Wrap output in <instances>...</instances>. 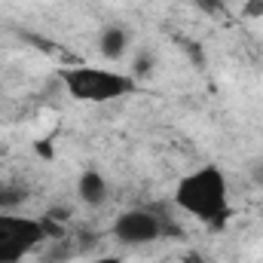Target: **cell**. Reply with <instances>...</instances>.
<instances>
[{
	"instance_id": "obj_4",
	"label": "cell",
	"mask_w": 263,
	"mask_h": 263,
	"mask_svg": "<svg viewBox=\"0 0 263 263\" xmlns=\"http://www.w3.org/2000/svg\"><path fill=\"white\" fill-rule=\"evenodd\" d=\"M162 236V223L156 214L150 211H141V208H132L123 211L117 220H114V239L126 248H141V245H150Z\"/></svg>"
},
{
	"instance_id": "obj_1",
	"label": "cell",
	"mask_w": 263,
	"mask_h": 263,
	"mask_svg": "<svg viewBox=\"0 0 263 263\" xmlns=\"http://www.w3.org/2000/svg\"><path fill=\"white\" fill-rule=\"evenodd\" d=\"M175 202L181 211H187L196 220H205V223L223 220L230 211L227 175L217 165H202L196 172H190L187 178H181V184L175 190Z\"/></svg>"
},
{
	"instance_id": "obj_8",
	"label": "cell",
	"mask_w": 263,
	"mask_h": 263,
	"mask_svg": "<svg viewBox=\"0 0 263 263\" xmlns=\"http://www.w3.org/2000/svg\"><path fill=\"white\" fill-rule=\"evenodd\" d=\"M199 6H202V9H208V12H214V9H220V3H223V0H196Z\"/></svg>"
},
{
	"instance_id": "obj_2",
	"label": "cell",
	"mask_w": 263,
	"mask_h": 263,
	"mask_svg": "<svg viewBox=\"0 0 263 263\" xmlns=\"http://www.w3.org/2000/svg\"><path fill=\"white\" fill-rule=\"evenodd\" d=\"M65 89L70 98L77 101H89V104H107V101H120L135 92V77L110 70V67H95V65H80L62 73Z\"/></svg>"
},
{
	"instance_id": "obj_5",
	"label": "cell",
	"mask_w": 263,
	"mask_h": 263,
	"mask_svg": "<svg viewBox=\"0 0 263 263\" xmlns=\"http://www.w3.org/2000/svg\"><path fill=\"white\" fill-rule=\"evenodd\" d=\"M77 193L86 205H101L107 199V181L98 172H83L77 181Z\"/></svg>"
},
{
	"instance_id": "obj_9",
	"label": "cell",
	"mask_w": 263,
	"mask_h": 263,
	"mask_svg": "<svg viewBox=\"0 0 263 263\" xmlns=\"http://www.w3.org/2000/svg\"><path fill=\"white\" fill-rule=\"evenodd\" d=\"M251 178H254V184H257V187H263V162H257V165L251 168Z\"/></svg>"
},
{
	"instance_id": "obj_3",
	"label": "cell",
	"mask_w": 263,
	"mask_h": 263,
	"mask_svg": "<svg viewBox=\"0 0 263 263\" xmlns=\"http://www.w3.org/2000/svg\"><path fill=\"white\" fill-rule=\"evenodd\" d=\"M46 239L43 220L18 211H0V263H18Z\"/></svg>"
},
{
	"instance_id": "obj_7",
	"label": "cell",
	"mask_w": 263,
	"mask_h": 263,
	"mask_svg": "<svg viewBox=\"0 0 263 263\" xmlns=\"http://www.w3.org/2000/svg\"><path fill=\"white\" fill-rule=\"evenodd\" d=\"M245 15H263V0H248L245 3Z\"/></svg>"
},
{
	"instance_id": "obj_6",
	"label": "cell",
	"mask_w": 263,
	"mask_h": 263,
	"mask_svg": "<svg viewBox=\"0 0 263 263\" xmlns=\"http://www.w3.org/2000/svg\"><path fill=\"white\" fill-rule=\"evenodd\" d=\"M126 46H129V37H126L123 28H104L101 37H98V49H101V55L110 59V62H117V59L126 52Z\"/></svg>"
},
{
	"instance_id": "obj_10",
	"label": "cell",
	"mask_w": 263,
	"mask_h": 263,
	"mask_svg": "<svg viewBox=\"0 0 263 263\" xmlns=\"http://www.w3.org/2000/svg\"><path fill=\"white\" fill-rule=\"evenodd\" d=\"M86 263H123L120 257H92V260H86Z\"/></svg>"
}]
</instances>
